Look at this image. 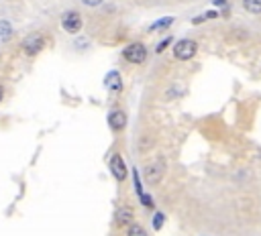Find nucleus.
<instances>
[{
    "label": "nucleus",
    "instance_id": "dca6fc26",
    "mask_svg": "<svg viewBox=\"0 0 261 236\" xmlns=\"http://www.w3.org/2000/svg\"><path fill=\"white\" fill-rule=\"evenodd\" d=\"M82 2H84L86 6H98V4L102 2V0H82Z\"/></svg>",
    "mask_w": 261,
    "mask_h": 236
},
{
    "label": "nucleus",
    "instance_id": "7ed1b4c3",
    "mask_svg": "<svg viewBox=\"0 0 261 236\" xmlns=\"http://www.w3.org/2000/svg\"><path fill=\"white\" fill-rule=\"evenodd\" d=\"M122 53H124V59L128 63H143L147 57V49L141 43H130Z\"/></svg>",
    "mask_w": 261,
    "mask_h": 236
},
{
    "label": "nucleus",
    "instance_id": "9d476101",
    "mask_svg": "<svg viewBox=\"0 0 261 236\" xmlns=\"http://www.w3.org/2000/svg\"><path fill=\"white\" fill-rule=\"evenodd\" d=\"M106 85H108L110 90H120V75H118L116 71L108 73V75H106Z\"/></svg>",
    "mask_w": 261,
    "mask_h": 236
},
{
    "label": "nucleus",
    "instance_id": "f03ea898",
    "mask_svg": "<svg viewBox=\"0 0 261 236\" xmlns=\"http://www.w3.org/2000/svg\"><path fill=\"white\" fill-rule=\"evenodd\" d=\"M43 47H45V39H43V35H39V33H31V35L24 37V41H22V51H24L27 55H37V53H41Z\"/></svg>",
    "mask_w": 261,
    "mask_h": 236
},
{
    "label": "nucleus",
    "instance_id": "f8f14e48",
    "mask_svg": "<svg viewBox=\"0 0 261 236\" xmlns=\"http://www.w3.org/2000/svg\"><path fill=\"white\" fill-rule=\"evenodd\" d=\"M128 236H147V232H145L141 226H130V230H128Z\"/></svg>",
    "mask_w": 261,
    "mask_h": 236
},
{
    "label": "nucleus",
    "instance_id": "2eb2a0df",
    "mask_svg": "<svg viewBox=\"0 0 261 236\" xmlns=\"http://www.w3.org/2000/svg\"><path fill=\"white\" fill-rule=\"evenodd\" d=\"M169 41H171V39H169V37H167V39H163V41H161V43H159V45H157V53H161V51H163V49H165V47H167V45H169Z\"/></svg>",
    "mask_w": 261,
    "mask_h": 236
},
{
    "label": "nucleus",
    "instance_id": "4468645a",
    "mask_svg": "<svg viewBox=\"0 0 261 236\" xmlns=\"http://www.w3.org/2000/svg\"><path fill=\"white\" fill-rule=\"evenodd\" d=\"M171 20H173V18H163V22H157V24H153L151 28H161V26H167V24H171Z\"/></svg>",
    "mask_w": 261,
    "mask_h": 236
},
{
    "label": "nucleus",
    "instance_id": "6e6552de",
    "mask_svg": "<svg viewBox=\"0 0 261 236\" xmlns=\"http://www.w3.org/2000/svg\"><path fill=\"white\" fill-rule=\"evenodd\" d=\"M130 220H133V210L122 208L116 212V224L118 226H126V224H130Z\"/></svg>",
    "mask_w": 261,
    "mask_h": 236
},
{
    "label": "nucleus",
    "instance_id": "f257e3e1",
    "mask_svg": "<svg viewBox=\"0 0 261 236\" xmlns=\"http://www.w3.org/2000/svg\"><path fill=\"white\" fill-rule=\"evenodd\" d=\"M196 51H198V45H196L192 39H181V41H177L175 47H173V55H175V59H179V61L192 59V57L196 55Z\"/></svg>",
    "mask_w": 261,
    "mask_h": 236
},
{
    "label": "nucleus",
    "instance_id": "0eeeda50",
    "mask_svg": "<svg viewBox=\"0 0 261 236\" xmlns=\"http://www.w3.org/2000/svg\"><path fill=\"white\" fill-rule=\"evenodd\" d=\"M108 124H110L112 130H122L124 124H126V114H124L122 110H114V112H110V116H108Z\"/></svg>",
    "mask_w": 261,
    "mask_h": 236
},
{
    "label": "nucleus",
    "instance_id": "423d86ee",
    "mask_svg": "<svg viewBox=\"0 0 261 236\" xmlns=\"http://www.w3.org/2000/svg\"><path fill=\"white\" fill-rule=\"evenodd\" d=\"M110 171H112L114 179H118V181H124L126 179V167H124V161H122L120 155H112V159H110Z\"/></svg>",
    "mask_w": 261,
    "mask_h": 236
},
{
    "label": "nucleus",
    "instance_id": "1a4fd4ad",
    "mask_svg": "<svg viewBox=\"0 0 261 236\" xmlns=\"http://www.w3.org/2000/svg\"><path fill=\"white\" fill-rule=\"evenodd\" d=\"M243 8L253 14H261V0H243Z\"/></svg>",
    "mask_w": 261,
    "mask_h": 236
},
{
    "label": "nucleus",
    "instance_id": "39448f33",
    "mask_svg": "<svg viewBox=\"0 0 261 236\" xmlns=\"http://www.w3.org/2000/svg\"><path fill=\"white\" fill-rule=\"evenodd\" d=\"M61 26L67 31V33H77L80 28H82V16H80V12H75V10H69V12H65L63 14V18H61Z\"/></svg>",
    "mask_w": 261,
    "mask_h": 236
},
{
    "label": "nucleus",
    "instance_id": "9b49d317",
    "mask_svg": "<svg viewBox=\"0 0 261 236\" xmlns=\"http://www.w3.org/2000/svg\"><path fill=\"white\" fill-rule=\"evenodd\" d=\"M12 37V26L8 20H0V41H6Z\"/></svg>",
    "mask_w": 261,
    "mask_h": 236
},
{
    "label": "nucleus",
    "instance_id": "f3484780",
    "mask_svg": "<svg viewBox=\"0 0 261 236\" xmlns=\"http://www.w3.org/2000/svg\"><path fill=\"white\" fill-rule=\"evenodd\" d=\"M2 94H4V90H2V83H0V100H2Z\"/></svg>",
    "mask_w": 261,
    "mask_h": 236
},
{
    "label": "nucleus",
    "instance_id": "20e7f679",
    "mask_svg": "<svg viewBox=\"0 0 261 236\" xmlns=\"http://www.w3.org/2000/svg\"><path fill=\"white\" fill-rule=\"evenodd\" d=\"M163 171H165V161H163V159H157L155 163H151V165L145 169V179H147V183H151V185L159 183L161 177H163Z\"/></svg>",
    "mask_w": 261,
    "mask_h": 236
},
{
    "label": "nucleus",
    "instance_id": "ddd939ff",
    "mask_svg": "<svg viewBox=\"0 0 261 236\" xmlns=\"http://www.w3.org/2000/svg\"><path fill=\"white\" fill-rule=\"evenodd\" d=\"M163 220H165V218H163V214H155V220H153V226H155V228H161V224H163Z\"/></svg>",
    "mask_w": 261,
    "mask_h": 236
}]
</instances>
